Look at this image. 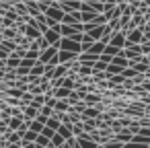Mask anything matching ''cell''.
Segmentation results:
<instances>
[{
	"instance_id": "7402d4cb",
	"label": "cell",
	"mask_w": 150,
	"mask_h": 148,
	"mask_svg": "<svg viewBox=\"0 0 150 148\" xmlns=\"http://www.w3.org/2000/svg\"><path fill=\"white\" fill-rule=\"evenodd\" d=\"M105 47H107V45H105L103 41H95V43H93V47H91L88 52H91V54H95V56H101V54L105 52Z\"/></svg>"
},
{
	"instance_id": "4dcf8cb0",
	"label": "cell",
	"mask_w": 150,
	"mask_h": 148,
	"mask_svg": "<svg viewBox=\"0 0 150 148\" xmlns=\"http://www.w3.org/2000/svg\"><path fill=\"white\" fill-rule=\"evenodd\" d=\"M35 43H37V47H39V52H43V50H47V47H50V43H47V39H45L43 35H41V37H39V39H37Z\"/></svg>"
},
{
	"instance_id": "4fadbf2b",
	"label": "cell",
	"mask_w": 150,
	"mask_h": 148,
	"mask_svg": "<svg viewBox=\"0 0 150 148\" xmlns=\"http://www.w3.org/2000/svg\"><path fill=\"white\" fill-rule=\"evenodd\" d=\"M70 95H72V91H70V89H64V86L54 89V97H56V99H60V101H66Z\"/></svg>"
},
{
	"instance_id": "484cf974",
	"label": "cell",
	"mask_w": 150,
	"mask_h": 148,
	"mask_svg": "<svg viewBox=\"0 0 150 148\" xmlns=\"http://www.w3.org/2000/svg\"><path fill=\"white\" fill-rule=\"evenodd\" d=\"M23 95H25V91H21V89H8L4 93V97H13V99H21Z\"/></svg>"
},
{
	"instance_id": "ac0fdd59",
	"label": "cell",
	"mask_w": 150,
	"mask_h": 148,
	"mask_svg": "<svg viewBox=\"0 0 150 148\" xmlns=\"http://www.w3.org/2000/svg\"><path fill=\"white\" fill-rule=\"evenodd\" d=\"M4 140H6L8 144H21V142H23V138H21L19 132H8V134L4 136Z\"/></svg>"
},
{
	"instance_id": "f1b7e54d",
	"label": "cell",
	"mask_w": 150,
	"mask_h": 148,
	"mask_svg": "<svg viewBox=\"0 0 150 148\" xmlns=\"http://www.w3.org/2000/svg\"><path fill=\"white\" fill-rule=\"evenodd\" d=\"M64 142H66V140H64V138L56 132V136L52 138V146H54V148H62V146H64Z\"/></svg>"
},
{
	"instance_id": "83f0119b",
	"label": "cell",
	"mask_w": 150,
	"mask_h": 148,
	"mask_svg": "<svg viewBox=\"0 0 150 148\" xmlns=\"http://www.w3.org/2000/svg\"><path fill=\"white\" fill-rule=\"evenodd\" d=\"M15 13H17L19 17H25V15H29V11H27V4H25V2H19V4H15Z\"/></svg>"
},
{
	"instance_id": "f35d334b",
	"label": "cell",
	"mask_w": 150,
	"mask_h": 148,
	"mask_svg": "<svg viewBox=\"0 0 150 148\" xmlns=\"http://www.w3.org/2000/svg\"><path fill=\"white\" fill-rule=\"evenodd\" d=\"M74 146H76V138H70V140H66V142H64V146H62V148H74Z\"/></svg>"
},
{
	"instance_id": "3957f363",
	"label": "cell",
	"mask_w": 150,
	"mask_h": 148,
	"mask_svg": "<svg viewBox=\"0 0 150 148\" xmlns=\"http://www.w3.org/2000/svg\"><path fill=\"white\" fill-rule=\"evenodd\" d=\"M58 52H60V47H58V45H50L47 50L39 52V62H41V64H50V62L58 56Z\"/></svg>"
},
{
	"instance_id": "4316f807",
	"label": "cell",
	"mask_w": 150,
	"mask_h": 148,
	"mask_svg": "<svg viewBox=\"0 0 150 148\" xmlns=\"http://www.w3.org/2000/svg\"><path fill=\"white\" fill-rule=\"evenodd\" d=\"M35 144H37L39 148H47V146L52 144V140H50V138H45L43 134H39V136H37V140H35Z\"/></svg>"
},
{
	"instance_id": "30bf717a",
	"label": "cell",
	"mask_w": 150,
	"mask_h": 148,
	"mask_svg": "<svg viewBox=\"0 0 150 148\" xmlns=\"http://www.w3.org/2000/svg\"><path fill=\"white\" fill-rule=\"evenodd\" d=\"M37 115H39V109H35L33 105L23 107V119L25 121H33V119H37Z\"/></svg>"
},
{
	"instance_id": "b9f144b4",
	"label": "cell",
	"mask_w": 150,
	"mask_h": 148,
	"mask_svg": "<svg viewBox=\"0 0 150 148\" xmlns=\"http://www.w3.org/2000/svg\"><path fill=\"white\" fill-rule=\"evenodd\" d=\"M0 2H2V4H13V6H15V4L21 2V0H0Z\"/></svg>"
},
{
	"instance_id": "44dd1931",
	"label": "cell",
	"mask_w": 150,
	"mask_h": 148,
	"mask_svg": "<svg viewBox=\"0 0 150 148\" xmlns=\"http://www.w3.org/2000/svg\"><path fill=\"white\" fill-rule=\"evenodd\" d=\"M0 47H4V50H8L11 54L13 52H17V41H11V39H0Z\"/></svg>"
},
{
	"instance_id": "c3c4849f",
	"label": "cell",
	"mask_w": 150,
	"mask_h": 148,
	"mask_svg": "<svg viewBox=\"0 0 150 148\" xmlns=\"http://www.w3.org/2000/svg\"><path fill=\"white\" fill-rule=\"evenodd\" d=\"M148 60H150V58H148Z\"/></svg>"
},
{
	"instance_id": "f546056e",
	"label": "cell",
	"mask_w": 150,
	"mask_h": 148,
	"mask_svg": "<svg viewBox=\"0 0 150 148\" xmlns=\"http://www.w3.org/2000/svg\"><path fill=\"white\" fill-rule=\"evenodd\" d=\"M121 52H123V50H117V47H113V45H107L103 54H107V56H111V58H115V56H119Z\"/></svg>"
},
{
	"instance_id": "cb8c5ba5",
	"label": "cell",
	"mask_w": 150,
	"mask_h": 148,
	"mask_svg": "<svg viewBox=\"0 0 150 148\" xmlns=\"http://www.w3.org/2000/svg\"><path fill=\"white\" fill-rule=\"evenodd\" d=\"M43 72H45V64H41V62H37V64L31 68V74H33V76H39V78H41Z\"/></svg>"
},
{
	"instance_id": "9c48e42d",
	"label": "cell",
	"mask_w": 150,
	"mask_h": 148,
	"mask_svg": "<svg viewBox=\"0 0 150 148\" xmlns=\"http://www.w3.org/2000/svg\"><path fill=\"white\" fill-rule=\"evenodd\" d=\"M99 58H101V56H95V54H91V52H84V54L78 56V62H80V64H91V66H95V64L99 62Z\"/></svg>"
},
{
	"instance_id": "e0dca14e",
	"label": "cell",
	"mask_w": 150,
	"mask_h": 148,
	"mask_svg": "<svg viewBox=\"0 0 150 148\" xmlns=\"http://www.w3.org/2000/svg\"><path fill=\"white\" fill-rule=\"evenodd\" d=\"M37 136H39V134H35V132L27 130V132L23 134V142H21V146H25V144H33V142L37 140Z\"/></svg>"
},
{
	"instance_id": "7a4b0ae2",
	"label": "cell",
	"mask_w": 150,
	"mask_h": 148,
	"mask_svg": "<svg viewBox=\"0 0 150 148\" xmlns=\"http://www.w3.org/2000/svg\"><path fill=\"white\" fill-rule=\"evenodd\" d=\"M142 41H144V31L142 29H134L125 35V47L127 45H142Z\"/></svg>"
},
{
	"instance_id": "bcb514c9",
	"label": "cell",
	"mask_w": 150,
	"mask_h": 148,
	"mask_svg": "<svg viewBox=\"0 0 150 148\" xmlns=\"http://www.w3.org/2000/svg\"><path fill=\"white\" fill-rule=\"evenodd\" d=\"M97 148H105V146H97Z\"/></svg>"
},
{
	"instance_id": "ab89813d",
	"label": "cell",
	"mask_w": 150,
	"mask_h": 148,
	"mask_svg": "<svg viewBox=\"0 0 150 148\" xmlns=\"http://www.w3.org/2000/svg\"><path fill=\"white\" fill-rule=\"evenodd\" d=\"M41 134H43V136H45V138H50V140H52V138H54V136H56V132H54V130H50V127H45V130H43V132H41Z\"/></svg>"
},
{
	"instance_id": "d590c367",
	"label": "cell",
	"mask_w": 150,
	"mask_h": 148,
	"mask_svg": "<svg viewBox=\"0 0 150 148\" xmlns=\"http://www.w3.org/2000/svg\"><path fill=\"white\" fill-rule=\"evenodd\" d=\"M13 54L8 52V50H4V47H0V60H2V62H6L8 58H11Z\"/></svg>"
},
{
	"instance_id": "603a6c76",
	"label": "cell",
	"mask_w": 150,
	"mask_h": 148,
	"mask_svg": "<svg viewBox=\"0 0 150 148\" xmlns=\"http://www.w3.org/2000/svg\"><path fill=\"white\" fill-rule=\"evenodd\" d=\"M58 134H60L64 140H70V138H74V134H72V127H68V125H60Z\"/></svg>"
},
{
	"instance_id": "ba28073f",
	"label": "cell",
	"mask_w": 150,
	"mask_h": 148,
	"mask_svg": "<svg viewBox=\"0 0 150 148\" xmlns=\"http://www.w3.org/2000/svg\"><path fill=\"white\" fill-rule=\"evenodd\" d=\"M78 60V56L76 54H72V52H58V62L60 64H72V62H76Z\"/></svg>"
},
{
	"instance_id": "8992f818",
	"label": "cell",
	"mask_w": 150,
	"mask_h": 148,
	"mask_svg": "<svg viewBox=\"0 0 150 148\" xmlns=\"http://www.w3.org/2000/svg\"><path fill=\"white\" fill-rule=\"evenodd\" d=\"M43 37L47 39V43H50V45H58V47H60V41H62V35H60V31L47 29V31L43 33Z\"/></svg>"
},
{
	"instance_id": "9a60e30c",
	"label": "cell",
	"mask_w": 150,
	"mask_h": 148,
	"mask_svg": "<svg viewBox=\"0 0 150 148\" xmlns=\"http://www.w3.org/2000/svg\"><path fill=\"white\" fill-rule=\"evenodd\" d=\"M78 76H80V78H88V76H93V66H91V64H80V68H78Z\"/></svg>"
},
{
	"instance_id": "7bdbcfd3",
	"label": "cell",
	"mask_w": 150,
	"mask_h": 148,
	"mask_svg": "<svg viewBox=\"0 0 150 148\" xmlns=\"http://www.w3.org/2000/svg\"><path fill=\"white\" fill-rule=\"evenodd\" d=\"M6 148H23L21 144H6Z\"/></svg>"
},
{
	"instance_id": "60d3db41",
	"label": "cell",
	"mask_w": 150,
	"mask_h": 148,
	"mask_svg": "<svg viewBox=\"0 0 150 148\" xmlns=\"http://www.w3.org/2000/svg\"><path fill=\"white\" fill-rule=\"evenodd\" d=\"M99 60H101V62H105V64H111V60H113V58H111V56H107V54H101V58H99Z\"/></svg>"
},
{
	"instance_id": "d6a6232c",
	"label": "cell",
	"mask_w": 150,
	"mask_h": 148,
	"mask_svg": "<svg viewBox=\"0 0 150 148\" xmlns=\"http://www.w3.org/2000/svg\"><path fill=\"white\" fill-rule=\"evenodd\" d=\"M27 60H33V62H39V52H35V50H27V56H25Z\"/></svg>"
},
{
	"instance_id": "ee69618b",
	"label": "cell",
	"mask_w": 150,
	"mask_h": 148,
	"mask_svg": "<svg viewBox=\"0 0 150 148\" xmlns=\"http://www.w3.org/2000/svg\"><path fill=\"white\" fill-rule=\"evenodd\" d=\"M21 2H25V4H31V2H35V0H21Z\"/></svg>"
},
{
	"instance_id": "7dc6e473",
	"label": "cell",
	"mask_w": 150,
	"mask_h": 148,
	"mask_svg": "<svg viewBox=\"0 0 150 148\" xmlns=\"http://www.w3.org/2000/svg\"><path fill=\"white\" fill-rule=\"evenodd\" d=\"M47 148H54V146H52V144H50V146H47Z\"/></svg>"
},
{
	"instance_id": "52a82bcc",
	"label": "cell",
	"mask_w": 150,
	"mask_h": 148,
	"mask_svg": "<svg viewBox=\"0 0 150 148\" xmlns=\"http://www.w3.org/2000/svg\"><path fill=\"white\" fill-rule=\"evenodd\" d=\"M113 140H117V142H121V144H127V142H132L134 140V134H132V130L129 127H123V130H119L117 134H115V138Z\"/></svg>"
},
{
	"instance_id": "ffe728a7",
	"label": "cell",
	"mask_w": 150,
	"mask_h": 148,
	"mask_svg": "<svg viewBox=\"0 0 150 148\" xmlns=\"http://www.w3.org/2000/svg\"><path fill=\"white\" fill-rule=\"evenodd\" d=\"M60 125H62V121L56 117V113H54V115L47 119V123H45V127H50V130H54V132H58V130H60Z\"/></svg>"
},
{
	"instance_id": "277c9868",
	"label": "cell",
	"mask_w": 150,
	"mask_h": 148,
	"mask_svg": "<svg viewBox=\"0 0 150 148\" xmlns=\"http://www.w3.org/2000/svg\"><path fill=\"white\" fill-rule=\"evenodd\" d=\"M45 17H50V19H54L56 23H60L62 25V21H64V11L60 8V4L56 2V0H54V4H52V8L45 13Z\"/></svg>"
},
{
	"instance_id": "5b68a950",
	"label": "cell",
	"mask_w": 150,
	"mask_h": 148,
	"mask_svg": "<svg viewBox=\"0 0 150 148\" xmlns=\"http://www.w3.org/2000/svg\"><path fill=\"white\" fill-rule=\"evenodd\" d=\"M125 35H127L125 31H117V33H113L109 45H113V47H117V50H123V47H125Z\"/></svg>"
},
{
	"instance_id": "1f68e13d",
	"label": "cell",
	"mask_w": 150,
	"mask_h": 148,
	"mask_svg": "<svg viewBox=\"0 0 150 148\" xmlns=\"http://www.w3.org/2000/svg\"><path fill=\"white\" fill-rule=\"evenodd\" d=\"M140 52H142V56L150 58V41H142V45H140Z\"/></svg>"
},
{
	"instance_id": "5bb4252c",
	"label": "cell",
	"mask_w": 150,
	"mask_h": 148,
	"mask_svg": "<svg viewBox=\"0 0 150 148\" xmlns=\"http://www.w3.org/2000/svg\"><path fill=\"white\" fill-rule=\"evenodd\" d=\"M111 64H115V66H119V68H129V60L123 56V54H119V56H115L113 60H111Z\"/></svg>"
},
{
	"instance_id": "d6986e66",
	"label": "cell",
	"mask_w": 150,
	"mask_h": 148,
	"mask_svg": "<svg viewBox=\"0 0 150 148\" xmlns=\"http://www.w3.org/2000/svg\"><path fill=\"white\" fill-rule=\"evenodd\" d=\"M54 111H56V113H70V105H68V101H60V99H58Z\"/></svg>"
},
{
	"instance_id": "7c38bea8",
	"label": "cell",
	"mask_w": 150,
	"mask_h": 148,
	"mask_svg": "<svg viewBox=\"0 0 150 148\" xmlns=\"http://www.w3.org/2000/svg\"><path fill=\"white\" fill-rule=\"evenodd\" d=\"M19 66H21V58H17V56H11L4 62V70H17Z\"/></svg>"
},
{
	"instance_id": "8d00e7d4",
	"label": "cell",
	"mask_w": 150,
	"mask_h": 148,
	"mask_svg": "<svg viewBox=\"0 0 150 148\" xmlns=\"http://www.w3.org/2000/svg\"><path fill=\"white\" fill-rule=\"evenodd\" d=\"M105 148H123V144H121V142H117V140H111V142H107V144H105Z\"/></svg>"
},
{
	"instance_id": "f6af8a7d",
	"label": "cell",
	"mask_w": 150,
	"mask_h": 148,
	"mask_svg": "<svg viewBox=\"0 0 150 148\" xmlns=\"http://www.w3.org/2000/svg\"><path fill=\"white\" fill-rule=\"evenodd\" d=\"M0 68H4V62H2V60H0Z\"/></svg>"
},
{
	"instance_id": "836d02e7",
	"label": "cell",
	"mask_w": 150,
	"mask_h": 148,
	"mask_svg": "<svg viewBox=\"0 0 150 148\" xmlns=\"http://www.w3.org/2000/svg\"><path fill=\"white\" fill-rule=\"evenodd\" d=\"M121 76H123V78H136V76H138V72H136L134 68H125V70L121 72Z\"/></svg>"
},
{
	"instance_id": "d4e9b609",
	"label": "cell",
	"mask_w": 150,
	"mask_h": 148,
	"mask_svg": "<svg viewBox=\"0 0 150 148\" xmlns=\"http://www.w3.org/2000/svg\"><path fill=\"white\" fill-rule=\"evenodd\" d=\"M29 130H31V132H35V134H41V132L45 130V125H43L41 121H37V119H33V121L29 123Z\"/></svg>"
},
{
	"instance_id": "6da1fadb",
	"label": "cell",
	"mask_w": 150,
	"mask_h": 148,
	"mask_svg": "<svg viewBox=\"0 0 150 148\" xmlns=\"http://www.w3.org/2000/svg\"><path fill=\"white\" fill-rule=\"evenodd\" d=\"M60 50H62V52H72V54H76V56L82 54L80 43L74 41V39H66V37H62V41H60Z\"/></svg>"
},
{
	"instance_id": "74e56055",
	"label": "cell",
	"mask_w": 150,
	"mask_h": 148,
	"mask_svg": "<svg viewBox=\"0 0 150 148\" xmlns=\"http://www.w3.org/2000/svg\"><path fill=\"white\" fill-rule=\"evenodd\" d=\"M123 148H148L146 144H138V142H127V144H123Z\"/></svg>"
},
{
	"instance_id": "2e32d148",
	"label": "cell",
	"mask_w": 150,
	"mask_h": 148,
	"mask_svg": "<svg viewBox=\"0 0 150 148\" xmlns=\"http://www.w3.org/2000/svg\"><path fill=\"white\" fill-rule=\"evenodd\" d=\"M21 125H23V117H11L8 119V130L11 132H19Z\"/></svg>"
},
{
	"instance_id": "e575fe53",
	"label": "cell",
	"mask_w": 150,
	"mask_h": 148,
	"mask_svg": "<svg viewBox=\"0 0 150 148\" xmlns=\"http://www.w3.org/2000/svg\"><path fill=\"white\" fill-rule=\"evenodd\" d=\"M54 113H56V111H54L52 107H47V105H43V107L39 109V115H45V117H52Z\"/></svg>"
},
{
	"instance_id": "8fae6325",
	"label": "cell",
	"mask_w": 150,
	"mask_h": 148,
	"mask_svg": "<svg viewBox=\"0 0 150 148\" xmlns=\"http://www.w3.org/2000/svg\"><path fill=\"white\" fill-rule=\"evenodd\" d=\"M68 72H70V66H68V64H60V66H56V70H54V78L60 80V78L68 76ZM54 78H52V80H54Z\"/></svg>"
}]
</instances>
